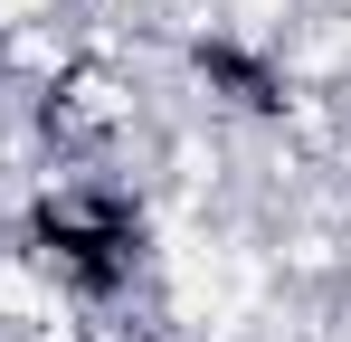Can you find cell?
Instances as JSON below:
<instances>
[{
	"label": "cell",
	"instance_id": "cell-2",
	"mask_svg": "<svg viewBox=\"0 0 351 342\" xmlns=\"http://www.w3.org/2000/svg\"><path fill=\"white\" fill-rule=\"evenodd\" d=\"M114 114H123L114 86H105L95 67H76L58 95H48V133H58V143H95V133H114Z\"/></svg>",
	"mask_w": 351,
	"mask_h": 342
},
{
	"label": "cell",
	"instance_id": "cell-1",
	"mask_svg": "<svg viewBox=\"0 0 351 342\" xmlns=\"http://www.w3.org/2000/svg\"><path fill=\"white\" fill-rule=\"evenodd\" d=\"M29 247H38V266L76 295H114L133 276V257H143V219L123 209L114 190H58L38 219H29Z\"/></svg>",
	"mask_w": 351,
	"mask_h": 342
}]
</instances>
